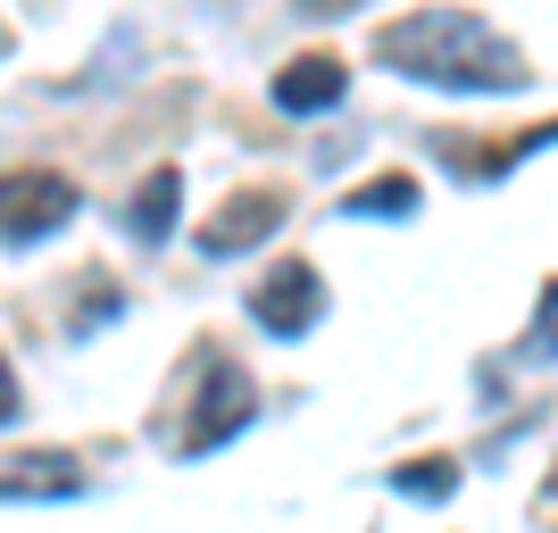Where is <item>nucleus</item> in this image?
<instances>
[{
	"mask_svg": "<svg viewBox=\"0 0 558 533\" xmlns=\"http://www.w3.org/2000/svg\"><path fill=\"white\" fill-rule=\"evenodd\" d=\"M75 484H84V475H75V459H59V450H17V459H0V500H68Z\"/></svg>",
	"mask_w": 558,
	"mask_h": 533,
	"instance_id": "7",
	"label": "nucleus"
},
{
	"mask_svg": "<svg viewBox=\"0 0 558 533\" xmlns=\"http://www.w3.org/2000/svg\"><path fill=\"white\" fill-rule=\"evenodd\" d=\"M75 217V184L59 167H9L0 175V242H43Z\"/></svg>",
	"mask_w": 558,
	"mask_h": 533,
	"instance_id": "2",
	"label": "nucleus"
},
{
	"mask_svg": "<svg viewBox=\"0 0 558 533\" xmlns=\"http://www.w3.org/2000/svg\"><path fill=\"white\" fill-rule=\"evenodd\" d=\"M392 492H409V500H450V492H459V467L450 459H409V467H392Z\"/></svg>",
	"mask_w": 558,
	"mask_h": 533,
	"instance_id": "10",
	"label": "nucleus"
},
{
	"mask_svg": "<svg viewBox=\"0 0 558 533\" xmlns=\"http://www.w3.org/2000/svg\"><path fill=\"white\" fill-rule=\"evenodd\" d=\"M251 417H258L251 375L233 367V359H209V384H201V409H192V425H184V450H217V441H233Z\"/></svg>",
	"mask_w": 558,
	"mask_h": 533,
	"instance_id": "4",
	"label": "nucleus"
},
{
	"mask_svg": "<svg viewBox=\"0 0 558 533\" xmlns=\"http://www.w3.org/2000/svg\"><path fill=\"white\" fill-rule=\"evenodd\" d=\"M17 417V375H9V359H0V425Z\"/></svg>",
	"mask_w": 558,
	"mask_h": 533,
	"instance_id": "11",
	"label": "nucleus"
},
{
	"mask_svg": "<svg viewBox=\"0 0 558 533\" xmlns=\"http://www.w3.org/2000/svg\"><path fill=\"white\" fill-rule=\"evenodd\" d=\"M175 201H184V175H175V167H150L134 184V233L142 242H167V233H175Z\"/></svg>",
	"mask_w": 558,
	"mask_h": 533,
	"instance_id": "8",
	"label": "nucleus"
},
{
	"mask_svg": "<svg viewBox=\"0 0 558 533\" xmlns=\"http://www.w3.org/2000/svg\"><path fill=\"white\" fill-rule=\"evenodd\" d=\"M375 59L417 84H450V93H517L534 75V59L475 9H409V17L375 25Z\"/></svg>",
	"mask_w": 558,
	"mask_h": 533,
	"instance_id": "1",
	"label": "nucleus"
},
{
	"mask_svg": "<svg viewBox=\"0 0 558 533\" xmlns=\"http://www.w3.org/2000/svg\"><path fill=\"white\" fill-rule=\"evenodd\" d=\"M342 209H350V217H409V209H417V175H400V167H392V175L359 184Z\"/></svg>",
	"mask_w": 558,
	"mask_h": 533,
	"instance_id": "9",
	"label": "nucleus"
},
{
	"mask_svg": "<svg viewBox=\"0 0 558 533\" xmlns=\"http://www.w3.org/2000/svg\"><path fill=\"white\" fill-rule=\"evenodd\" d=\"M342 59H333V50H301V59H283L276 68V109L283 117H317V109H333V100H342Z\"/></svg>",
	"mask_w": 558,
	"mask_h": 533,
	"instance_id": "6",
	"label": "nucleus"
},
{
	"mask_svg": "<svg viewBox=\"0 0 558 533\" xmlns=\"http://www.w3.org/2000/svg\"><path fill=\"white\" fill-rule=\"evenodd\" d=\"M317 308H326V283H317V267L308 258H283V267H267V283L251 292V317H258V334H308L317 325Z\"/></svg>",
	"mask_w": 558,
	"mask_h": 533,
	"instance_id": "3",
	"label": "nucleus"
},
{
	"mask_svg": "<svg viewBox=\"0 0 558 533\" xmlns=\"http://www.w3.org/2000/svg\"><path fill=\"white\" fill-rule=\"evenodd\" d=\"M308 17H342V9H359V0H301Z\"/></svg>",
	"mask_w": 558,
	"mask_h": 533,
	"instance_id": "12",
	"label": "nucleus"
},
{
	"mask_svg": "<svg viewBox=\"0 0 558 533\" xmlns=\"http://www.w3.org/2000/svg\"><path fill=\"white\" fill-rule=\"evenodd\" d=\"M283 226V192H233L217 217H201V251L209 258H233V251H251V242H267V233Z\"/></svg>",
	"mask_w": 558,
	"mask_h": 533,
	"instance_id": "5",
	"label": "nucleus"
}]
</instances>
